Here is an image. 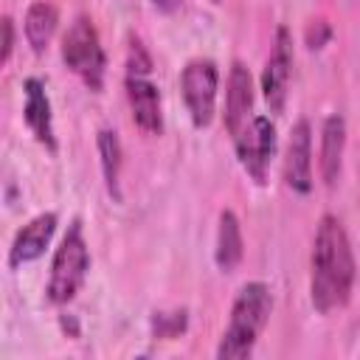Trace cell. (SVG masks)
<instances>
[{"mask_svg": "<svg viewBox=\"0 0 360 360\" xmlns=\"http://www.w3.org/2000/svg\"><path fill=\"white\" fill-rule=\"evenodd\" d=\"M62 62L68 70H73L90 90L104 87L107 73V53L101 48L98 31L87 14H79L70 28L62 37Z\"/></svg>", "mask_w": 360, "mask_h": 360, "instance_id": "277c9868", "label": "cell"}, {"mask_svg": "<svg viewBox=\"0 0 360 360\" xmlns=\"http://www.w3.org/2000/svg\"><path fill=\"white\" fill-rule=\"evenodd\" d=\"M127 73H152V56L143 48V42L138 37H129V48H127Z\"/></svg>", "mask_w": 360, "mask_h": 360, "instance_id": "ac0fdd59", "label": "cell"}, {"mask_svg": "<svg viewBox=\"0 0 360 360\" xmlns=\"http://www.w3.org/2000/svg\"><path fill=\"white\" fill-rule=\"evenodd\" d=\"M354 287V253L338 217L323 214L309 253V301L318 312L343 307Z\"/></svg>", "mask_w": 360, "mask_h": 360, "instance_id": "6da1fadb", "label": "cell"}, {"mask_svg": "<svg viewBox=\"0 0 360 360\" xmlns=\"http://www.w3.org/2000/svg\"><path fill=\"white\" fill-rule=\"evenodd\" d=\"M236 158L242 169L253 177V183L264 186L267 183V166L276 152V127L267 115H253L250 124L233 138Z\"/></svg>", "mask_w": 360, "mask_h": 360, "instance_id": "8992f818", "label": "cell"}, {"mask_svg": "<svg viewBox=\"0 0 360 360\" xmlns=\"http://www.w3.org/2000/svg\"><path fill=\"white\" fill-rule=\"evenodd\" d=\"M96 143H98V155H101V174H104V186H107L110 197L118 202V200H121L118 177H121V163H124V149H121L118 132H115V129H98Z\"/></svg>", "mask_w": 360, "mask_h": 360, "instance_id": "2e32d148", "label": "cell"}, {"mask_svg": "<svg viewBox=\"0 0 360 360\" xmlns=\"http://www.w3.org/2000/svg\"><path fill=\"white\" fill-rule=\"evenodd\" d=\"M188 326V312L186 309H174V312H152V335L160 340H172L180 338Z\"/></svg>", "mask_w": 360, "mask_h": 360, "instance_id": "e0dca14e", "label": "cell"}, {"mask_svg": "<svg viewBox=\"0 0 360 360\" xmlns=\"http://www.w3.org/2000/svg\"><path fill=\"white\" fill-rule=\"evenodd\" d=\"M56 222H59V217L53 211H42L34 219H28L17 231V236L8 248V267H20V264L39 259L56 233Z\"/></svg>", "mask_w": 360, "mask_h": 360, "instance_id": "8fae6325", "label": "cell"}, {"mask_svg": "<svg viewBox=\"0 0 360 360\" xmlns=\"http://www.w3.org/2000/svg\"><path fill=\"white\" fill-rule=\"evenodd\" d=\"M284 180L295 194L312 191V127L307 118H298L290 129L287 155H284Z\"/></svg>", "mask_w": 360, "mask_h": 360, "instance_id": "ba28073f", "label": "cell"}, {"mask_svg": "<svg viewBox=\"0 0 360 360\" xmlns=\"http://www.w3.org/2000/svg\"><path fill=\"white\" fill-rule=\"evenodd\" d=\"M152 6H155L158 11H163V14H174V11L183 6V0H152Z\"/></svg>", "mask_w": 360, "mask_h": 360, "instance_id": "44dd1931", "label": "cell"}, {"mask_svg": "<svg viewBox=\"0 0 360 360\" xmlns=\"http://www.w3.org/2000/svg\"><path fill=\"white\" fill-rule=\"evenodd\" d=\"M253 118V79L242 62L231 65L228 93H225V129L236 138Z\"/></svg>", "mask_w": 360, "mask_h": 360, "instance_id": "7c38bea8", "label": "cell"}, {"mask_svg": "<svg viewBox=\"0 0 360 360\" xmlns=\"http://www.w3.org/2000/svg\"><path fill=\"white\" fill-rule=\"evenodd\" d=\"M245 256V242H242V225L231 208L219 214V228H217V248H214V262L222 273H233Z\"/></svg>", "mask_w": 360, "mask_h": 360, "instance_id": "5bb4252c", "label": "cell"}, {"mask_svg": "<svg viewBox=\"0 0 360 360\" xmlns=\"http://www.w3.org/2000/svg\"><path fill=\"white\" fill-rule=\"evenodd\" d=\"M290 76H292V34H290L287 25H278L270 56H267L264 70H262V96H264L270 112L284 110L287 90H290Z\"/></svg>", "mask_w": 360, "mask_h": 360, "instance_id": "52a82bcc", "label": "cell"}, {"mask_svg": "<svg viewBox=\"0 0 360 360\" xmlns=\"http://www.w3.org/2000/svg\"><path fill=\"white\" fill-rule=\"evenodd\" d=\"M22 121L31 129V135L37 138V143H42L48 152H56V132H53V112H51V98L45 93V82L37 76H28L22 82Z\"/></svg>", "mask_w": 360, "mask_h": 360, "instance_id": "30bf717a", "label": "cell"}, {"mask_svg": "<svg viewBox=\"0 0 360 360\" xmlns=\"http://www.w3.org/2000/svg\"><path fill=\"white\" fill-rule=\"evenodd\" d=\"M0 31H3L0 65H8V59H11V51H14V22H11V17H3V22H0Z\"/></svg>", "mask_w": 360, "mask_h": 360, "instance_id": "ffe728a7", "label": "cell"}, {"mask_svg": "<svg viewBox=\"0 0 360 360\" xmlns=\"http://www.w3.org/2000/svg\"><path fill=\"white\" fill-rule=\"evenodd\" d=\"M214 3H219V0H214Z\"/></svg>", "mask_w": 360, "mask_h": 360, "instance_id": "7402d4cb", "label": "cell"}, {"mask_svg": "<svg viewBox=\"0 0 360 360\" xmlns=\"http://www.w3.org/2000/svg\"><path fill=\"white\" fill-rule=\"evenodd\" d=\"M87 270H90V248L82 231V219H73L51 259V273L45 284L48 301L56 307L73 301L87 278Z\"/></svg>", "mask_w": 360, "mask_h": 360, "instance_id": "3957f363", "label": "cell"}, {"mask_svg": "<svg viewBox=\"0 0 360 360\" xmlns=\"http://www.w3.org/2000/svg\"><path fill=\"white\" fill-rule=\"evenodd\" d=\"M270 312H273L270 287L264 281L242 284L236 298H233V307H231L228 329L222 332V340L217 346V357H222V360L248 357L253 352L262 329L267 326Z\"/></svg>", "mask_w": 360, "mask_h": 360, "instance_id": "7a4b0ae2", "label": "cell"}, {"mask_svg": "<svg viewBox=\"0 0 360 360\" xmlns=\"http://www.w3.org/2000/svg\"><path fill=\"white\" fill-rule=\"evenodd\" d=\"M343 152H346V118L340 112H332L321 127V155H318L321 180L326 186L338 183L343 169Z\"/></svg>", "mask_w": 360, "mask_h": 360, "instance_id": "4fadbf2b", "label": "cell"}, {"mask_svg": "<svg viewBox=\"0 0 360 360\" xmlns=\"http://www.w3.org/2000/svg\"><path fill=\"white\" fill-rule=\"evenodd\" d=\"M304 37H307V48H309V51H321V48L332 39V25H329L326 20H309Z\"/></svg>", "mask_w": 360, "mask_h": 360, "instance_id": "d6986e66", "label": "cell"}, {"mask_svg": "<svg viewBox=\"0 0 360 360\" xmlns=\"http://www.w3.org/2000/svg\"><path fill=\"white\" fill-rule=\"evenodd\" d=\"M56 25H59V11L51 0H37L28 6L22 31H25V42L31 45L34 53H42L48 48V42L56 34Z\"/></svg>", "mask_w": 360, "mask_h": 360, "instance_id": "9a60e30c", "label": "cell"}, {"mask_svg": "<svg viewBox=\"0 0 360 360\" xmlns=\"http://www.w3.org/2000/svg\"><path fill=\"white\" fill-rule=\"evenodd\" d=\"M217 87H219V70L214 59H202V56L191 59L180 73V93L191 115V124L197 129H205L214 121Z\"/></svg>", "mask_w": 360, "mask_h": 360, "instance_id": "5b68a950", "label": "cell"}, {"mask_svg": "<svg viewBox=\"0 0 360 360\" xmlns=\"http://www.w3.org/2000/svg\"><path fill=\"white\" fill-rule=\"evenodd\" d=\"M124 87H127V101H129V110H132V121L143 132L160 135L163 132L160 90L149 79V73H127L124 76Z\"/></svg>", "mask_w": 360, "mask_h": 360, "instance_id": "9c48e42d", "label": "cell"}]
</instances>
